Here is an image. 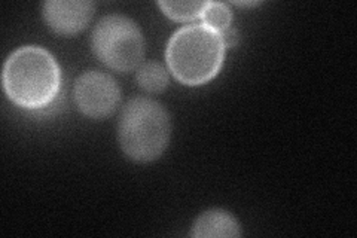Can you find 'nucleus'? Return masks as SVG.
Returning a JSON list of instances; mask_svg holds the SVG:
<instances>
[{"mask_svg": "<svg viewBox=\"0 0 357 238\" xmlns=\"http://www.w3.org/2000/svg\"><path fill=\"white\" fill-rule=\"evenodd\" d=\"M238 6H258L259 2H234Z\"/></svg>", "mask_w": 357, "mask_h": 238, "instance_id": "12", "label": "nucleus"}, {"mask_svg": "<svg viewBox=\"0 0 357 238\" xmlns=\"http://www.w3.org/2000/svg\"><path fill=\"white\" fill-rule=\"evenodd\" d=\"M201 20L206 27L211 29L216 33H222L223 30H227L231 27V21H232V13L227 3L222 2H207V6L204 9L203 15H201Z\"/></svg>", "mask_w": 357, "mask_h": 238, "instance_id": "9", "label": "nucleus"}, {"mask_svg": "<svg viewBox=\"0 0 357 238\" xmlns=\"http://www.w3.org/2000/svg\"><path fill=\"white\" fill-rule=\"evenodd\" d=\"M137 84L146 93H162L169 85V73L167 69L156 61L143 63L137 69Z\"/></svg>", "mask_w": 357, "mask_h": 238, "instance_id": "8", "label": "nucleus"}, {"mask_svg": "<svg viewBox=\"0 0 357 238\" xmlns=\"http://www.w3.org/2000/svg\"><path fill=\"white\" fill-rule=\"evenodd\" d=\"M219 35H220V39L223 42V47H225V50L236 48L238 42H240L238 31L234 27H228L227 30H223L222 33H219Z\"/></svg>", "mask_w": 357, "mask_h": 238, "instance_id": "11", "label": "nucleus"}, {"mask_svg": "<svg viewBox=\"0 0 357 238\" xmlns=\"http://www.w3.org/2000/svg\"><path fill=\"white\" fill-rule=\"evenodd\" d=\"M240 235L238 221L231 213L220 209H211L199 214L191 231L194 238H234Z\"/></svg>", "mask_w": 357, "mask_h": 238, "instance_id": "7", "label": "nucleus"}, {"mask_svg": "<svg viewBox=\"0 0 357 238\" xmlns=\"http://www.w3.org/2000/svg\"><path fill=\"white\" fill-rule=\"evenodd\" d=\"M93 51L109 69L128 73L139 69L144 57V36L139 26L124 15H107L93 31Z\"/></svg>", "mask_w": 357, "mask_h": 238, "instance_id": "4", "label": "nucleus"}, {"mask_svg": "<svg viewBox=\"0 0 357 238\" xmlns=\"http://www.w3.org/2000/svg\"><path fill=\"white\" fill-rule=\"evenodd\" d=\"M75 103L85 117L103 119L114 113L121 101V89L110 75L88 70L76 79Z\"/></svg>", "mask_w": 357, "mask_h": 238, "instance_id": "5", "label": "nucleus"}, {"mask_svg": "<svg viewBox=\"0 0 357 238\" xmlns=\"http://www.w3.org/2000/svg\"><path fill=\"white\" fill-rule=\"evenodd\" d=\"M158 5L174 21H192L203 15L207 2H160Z\"/></svg>", "mask_w": 357, "mask_h": 238, "instance_id": "10", "label": "nucleus"}, {"mask_svg": "<svg viewBox=\"0 0 357 238\" xmlns=\"http://www.w3.org/2000/svg\"><path fill=\"white\" fill-rule=\"evenodd\" d=\"M61 88L57 60L42 47L29 45L8 57L3 67V89L20 107L38 110L50 106Z\"/></svg>", "mask_w": 357, "mask_h": 238, "instance_id": "1", "label": "nucleus"}, {"mask_svg": "<svg viewBox=\"0 0 357 238\" xmlns=\"http://www.w3.org/2000/svg\"><path fill=\"white\" fill-rule=\"evenodd\" d=\"M165 59L177 81L197 87L207 84L220 72L225 47L219 33L204 24H191L172 36Z\"/></svg>", "mask_w": 357, "mask_h": 238, "instance_id": "2", "label": "nucleus"}, {"mask_svg": "<svg viewBox=\"0 0 357 238\" xmlns=\"http://www.w3.org/2000/svg\"><path fill=\"white\" fill-rule=\"evenodd\" d=\"M96 6L89 0H48L42 14L47 24L59 35L73 36L91 21Z\"/></svg>", "mask_w": 357, "mask_h": 238, "instance_id": "6", "label": "nucleus"}, {"mask_svg": "<svg viewBox=\"0 0 357 238\" xmlns=\"http://www.w3.org/2000/svg\"><path fill=\"white\" fill-rule=\"evenodd\" d=\"M172 121L167 109L148 97L130 100L121 113L118 140L122 152L136 163H152L170 143Z\"/></svg>", "mask_w": 357, "mask_h": 238, "instance_id": "3", "label": "nucleus"}]
</instances>
